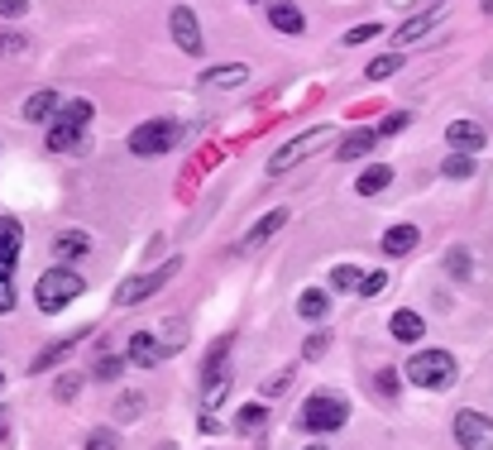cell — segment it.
Segmentation results:
<instances>
[{
  "instance_id": "obj_1",
  "label": "cell",
  "mask_w": 493,
  "mask_h": 450,
  "mask_svg": "<svg viewBox=\"0 0 493 450\" xmlns=\"http://www.w3.org/2000/svg\"><path fill=\"white\" fill-rule=\"evenodd\" d=\"M345 421H350V402L341 393H312V398L302 402V431H312V436L341 431Z\"/></svg>"
},
{
  "instance_id": "obj_2",
  "label": "cell",
  "mask_w": 493,
  "mask_h": 450,
  "mask_svg": "<svg viewBox=\"0 0 493 450\" xmlns=\"http://www.w3.org/2000/svg\"><path fill=\"white\" fill-rule=\"evenodd\" d=\"M82 288H87V283H82L73 269H48V273L34 283V302H39V312L53 316V312H63L67 302H77Z\"/></svg>"
},
{
  "instance_id": "obj_3",
  "label": "cell",
  "mask_w": 493,
  "mask_h": 450,
  "mask_svg": "<svg viewBox=\"0 0 493 450\" xmlns=\"http://www.w3.org/2000/svg\"><path fill=\"white\" fill-rule=\"evenodd\" d=\"M402 374H407V384H417V388H450L455 384V359H450L445 350H421V355H412L402 364Z\"/></svg>"
},
{
  "instance_id": "obj_4",
  "label": "cell",
  "mask_w": 493,
  "mask_h": 450,
  "mask_svg": "<svg viewBox=\"0 0 493 450\" xmlns=\"http://www.w3.org/2000/svg\"><path fill=\"white\" fill-rule=\"evenodd\" d=\"M91 101H67L58 106V120H53V130H48V149L53 153H73L82 144V130L91 125Z\"/></svg>"
},
{
  "instance_id": "obj_5",
  "label": "cell",
  "mask_w": 493,
  "mask_h": 450,
  "mask_svg": "<svg viewBox=\"0 0 493 450\" xmlns=\"http://www.w3.org/2000/svg\"><path fill=\"white\" fill-rule=\"evenodd\" d=\"M177 139H182V125L177 120H144L130 134V153H134V159H159V153L177 149Z\"/></svg>"
},
{
  "instance_id": "obj_6",
  "label": "cell",
  "mask_w": 493,
  "mask_h": 450,
  "mask_svg": "<svg viewBox=\"0 0 493 450\" xmlns=\"http://www.w3.org/2000/svg\"><path fill=\"white\" fill-rule=\"evenodd\" d=\"M326 144H331V125H316V130H307V134H298V139H288V144L273 153V159H269V173H273V177H283L292 163L312 159V153H316V149H326Z\"/></svg>"
},
{
  "instance_id": "obj_7",
  "label": "cell",
  "mask_w": 493,
  "mask_h": 450,
  "mask_svg": "<svg viewBox=\"0 0 493 450\" xmlns=\"http://www.w3.org/2000/svg\"><path fill=\"white\" fill-rule=\"evenodd\" d=\"M182 269V255L177 259H168L163 269H153V273H144V278H130V283H120V292H116V302L120 307H134V302H144V298H153V292H159L168 278H173Z\"/></svg>"
},
{
  "instance_id": "obj_8",
  "label": "cell",
  "mask_w": 493,
  "mask_h": 450,
  "mask_svg": "<svg viewBox=\"0 0 493 450\" xmlns=\"http://www.w3.org/2000/svg\"><path fill=\"white\" fill-rule=\"evenodd\" d=\"M455 441H460V450H493V417L464 407L455 417Z\"/></svg>"
},
{
  "instance_id": "obj_9",
  "label": "cell",
  "mask_w": 493,
  "mask_h": 450,
  "mask_svg": "<svg viewBox=\"0 0 493 450\" xmlns=\"http://www.w3.org/2000/svg\"><path fill=\"white\" fill-rule=\"evenodd\" d=\"M20 249H24V225L15 216H0V283H10L20 264Z\"/></svg>"
},
{
  "instance_id": "obj_10",
  "label": "cell",
  "mask_w": 493,
  "mask_h": 450,
  "mask_svg": "<svg viewBox=\"0 0 493 450\" xmlns=\"http://www.w3.org/2000/svg\"><path fill=\"white\" fill-rule=\"evenodd\" d=\"M168 30H173V39H177V48L187 53V58H202V24H196V15L187 5H177L173 15H168Z\"/></svg>"
},
{
  "instance_id": "obj_11",
  "label": "cell",
  "mask_w": 493,
  "mask_h": 450,
  "mask_svg": "<svg viewBox=\"0 0 493 450\" xmlns=\"http://www.w3.org/2000/svg\"><path fill=\"white\" fill-rule=\"evenodd\" d=\"M441 15H445L441 5H427V10H421V15L402 20V24H398V34H393V44H398V53H407V44H417V39L427 34V30H431V24L441 20Z\"/></svg>"
},
{
  "instance_id": "obj_12",
  "label": "cell",
  "mask_w": 493,
  "mask_h": 450,
  "mask_svg": "<svg viewBox=\"0 0 493 450\" xmlns=\"http://www.w3.org/2000/svg\"><path fill=\"white\" fill-rule=\"evenodd\" d=\"M264 15H269V24H273L278 34H302L307 30V15L292 5V0H269V5H264Z\"/></svg>"
},
{
  "instance_id": "obj_13",
  "label": "cell",
  "mask_w": 493,
  "mask_h": 450,
  "mask_svg": "<svg viewBox=\"0 0 493 450\" xmlns=\"http://www.w3.org/2000/svg\"><path fill=\"white\" fill-rule=\"evenodd\" d=\"M445 139L455 144V153H474V149H484V125H474V120H455V125H445Z\"/></svg>"
},
{
  "instance_id": "obj_14",
  "label": "cell",
  "mask_w": 493,
  "mask_h": 450,
  "mask_svg": "<svg viewBox=\"0 0 493 450\" xmlns=\"http://www.w3.org/2000/svg\"><path fill=\"white\" fill-rule=\"evenodd\" d=\"M125 355H130V364H139V369H153V364L163 359V345L153 341L149 331H134L130 345H125Z\"/></svg>"
},
{
  "instance_id": "obj_15",
  "label": "cell",
  "mask_w": 493,
  "mask_h": 450,
  "mask_svg": "<svg viewBox=\"0 0 493 450\" xmlns=\"http://www.w3.org/2000/svg\"><path fill=\"white\" fill-rule=\"evenodd\" d=\"M58 106H63V91L44 87V91H34L30 101H24V120H30V125H44L48 116H58Z\"/></svg>"
},
{
  "instance_id": "obj_16",
  "label": "cell",
  "mask_w": 493,
  "mask_h": 450,
  "mask_svg": "<svg viewBox=\"0 0 493 450\" xmlns=\"http://www.w3.org/2000/svg\"><path fill=\"white\" fill-rule=\"evenodd\" d=\"M283 225H288V206L269 211V216H264V221H255V225H249V230H245V249L264 245V240H269V235H278V230H283Z\"/></svg>"
},
{
  "instance_id": "obj_17",
  "label": "cell",
  "mask_w": 493,
  "mask_h": 450,
  "mask_svg": "<svg viewBox=\"0 0 493 450\" xmlns=\"http://www.w3.org/2000/svg\"><path fill=\"white\" fill-rule=\"evenodd\" d=\"M239 82H249V67L245 63H225V67H206L196 87H239Z\"/></svg>"
},
{
  "instance_id": "obj_18",
  "label": "cell",
  "mask_w": 493,
  "mask_h": 450,
  "mask_svg": "<svg viewBox=\"0 0 493 450\" xmlns=\"http://www.w3.org/2000/svg\"><path fill=\"white\" fill-rule=\"evenodd\" d=\"M417 240H421L417 225H393V230L384 235V255H393V259H398V255H412Z\"/></svg>"
},
{
  "instance_id": "obj_19",
  "label": "cell",
  "mask_w": 493,
  "mask_h": 450,
  "mask_svg": "<svg viewBox=\"0 0 493 450\" xmlns=\"http://www.w3.org/2000/svg\"><path fill=\"white\" fill-rule=\"evenodd\" d=\"M388 182H393V168H388V163H374V168H364V173L355 177V192H359V196H378Z\"/></svg>"
},
{
  "instance_id": "obj_20",
  "label": "cell",
  "mask_w": 493,
  "mask_h": 450,
  "mask_svg": "<svg viewBox=\"0 0 493 450\" xmlns=\"http://www.w3.org/2000/svg\"><path fill=\"white\" fill-rule=\"evenodd\" d=\"M388 331H393V341H421V331H427V321H421L417 312H393V321H388Z\"/></svg>"
},
{
  "instance_id": "obj_21",
  "label": "cell",
  "mask_w": 493,
  "mask_h": 450,
  "mask_svg": "<svg viewBox=\"0 0 493 450\" xmlns=\"http://www.w3.org/2000/svg\"><path fill=\"white\" fill-rule=\"evenodd\" d=\"M326 312H331V298H326L321 288H307L302 298H298V316H307V321H321Z\"/></svg>"
},
{
  "instance_id": "obj_22",
  "label": "cell",
  "mask_w": 493,
  "mask_h": 450,
  "mask_svg": "<svg viewBox=\"0 0 493 450\" xmlns=\"http://www.w3.org/2000/svg\"><path fill=\"white\" fill-rule=\"evenodd\" d=\"M374 144H378L374 130H355V134L341 139V159H345V163H350V159H364V153H369Z\"/></svg>"
},
{
  "instance_id": "obj_23",
  "label": "cell",
  "mask_w": 493,
  "mask_h": 450,
  "mask_svg": "<svg viewBox=\"0 0 493 450\" xmlns=\"http://www.w3.org/2000/svg\"><path fill=\"white\" fill-rule=\"evenodd\" d=\"M82 335H87V331H77V335H67V341H58V345H48V350H44V355H39V359L30 364V369H34V374H44V369H53V364H58V359L67 355V350H73V345L82 341Z\"/></svg>"
},
{
  "instance_id": "obj_24",
  "label": "cell",
  "mask_w": 493,
  "mask_h": 450,
  "mask_svg": "<svg viewBox=\"0 0 493 450\" xmlns=\"http://www.w3.org/2000/svg\"><path fill=\"white\" fill-rule=\"evenodd\" d=\"M53 249H58V259H82V255L91 249V240H87L82 230H63V235H58V245H53Z\"/></svg>"
},
{
  "instance_id": "obj_25",
  "label": "cell",
  "mask_w": 493,
  "mask_h": 450,
  "mask_svg": "<svg viewBox=\"0 0 493 450\" xmlns=\"http://www.w3.org/2000/svg\"><path fill=\"white\" fill-rule=\"evenodd\" d=\"M264 421H269V407H264V402H245V407H239V417H235V427L239 431H259Z\"/></svg>"
},
{
  "instance_id": "obj_26",
  "label": "cell",
  "mask_w": 493,
  "mask_h": 450,
  "mask_svg": "<svg viewBox=\"0 0 493 450\" xmlns=\"http://www.w3.org/2000/svg\"><path fill=\"white\" fill-rule=\"evenodd\" d=\"M402 63H407V53H384V58H374V63H369V82H384V77H393Z\"/></svg>"
},
{
  "instance_id": "obj_27",
  "label": "cell",
  "mask_w": 493,
  "mask_h": 450,
  "mask_svg": "<svg viewBox=\"0 0 493 450\" xmlns=\"http://www.w3.org/2000/svg\"><path fill=\"white\" fill-rule=\"evenodd\" d=\"M359 269H355V264H341V269H331V288L335 292H359Z\"/></svg>"
},
{
  "instance_id": "obj_28",
  "label": "cell",
  "mask_w": 493,
  "mask_h": 450,
  "mask_svg": "<svg viewBox=\"0 0 493 450\" xmlns=\"http://www.w3.org/2000/svg\"><path fill=\"white\" fill-rule=\"evenodd\" d=\"M441 173H445V177H460V182H464V177H474V159H470V153H450V159L441 163Z\"/></svg>"
},
{
  "instance_id": "obj_29",
  "label": "cell",
  "mask_w": 493,
  "mask_h": 450,
  "mask_svg": "<svg viewBox=\"0 0 493 450\" xmlns=\"http://www.w3.org/2000/svg\"><path fill=\"white\" fill-rule=\"evenodd\" d=\"M445 269H450V278H460V283H464V278H470V269H474V264H470V249H450V255H445Z\"/></svg>"
},
{
  "instance_id": "obj_30",
  "label": "cell",
  "mask_w": 493,
  "mask_h": 450,
  "mask_svg": "<svg viewBox=\"0 0 493 450\" xmlns=\"http://www.w3.org/2000/svg\"><path fill=\"white\" fill-rule=\"evenodd\" d=\"M120 369H125V359H116V355H101V359H96V378H101V384H116Z\"/></svg>"
},
{
  "instance_id": "obj_31",
  "label": "cell",
  "mask_w": 493,
  "mask_h": 450,
  "mask_svg": "<svg viewBox=\"0 0 493 450\" xmlns=\"http://www.w3.org/2000/svg\"><path fill=\"white\" fill-rule=\"evenodd\" d=\"M384 288H388V273H384V269H374V273L359 278V292H364V298H378Z\"/></svg>"
},
{
  "instance_id": "obj_32",
  "label": "cell",
  "mask_w": 493,
  "mask_h": 450,
  "mask_svg": "<svg viewBox=\"0 0 493 450\" xmlns=\"http://www.w3.org/2000/svg\"><path fill=\"white\" fill-rule=\"evenodd\" d=\"M77 388H82V378H77V374H63L58 384H53V398H58V402H73Z\"/></svg>"
},
{
  "instance_id": "obj_33",
  "label": "cell",
  "mask_w": 493,
  "mask_h": 450,
  "mask_svg": "<svg viewBox=\"0 0 493 450\" xmlns=\"http://www.w3.org/2000/svg\"><path fill=\"white\" fill-rule=\"evenodd\" d=\"M87 450H120V436L116 431H91L87 436Z\"/></svg>"
},
{
  "instance_id": "obj_34",
  "label": "cell",
  "mask_w": 493,
  "mask_h": 450,
  "mask_svg": "<svg viewBox=\"0 0 493 450\" xmlns=\"http://www.w3.org/2000/svg\"><path fill=\"white\" fill-rule=\"evenodd\" d=\"M407 125H412V120H407V116H402V110H393V116H384V125H378V130H374V134H402V130H407Z\"/></svg>"
},
{
  "instance_id": "obj_35",
  "label": "cell",
  "mask_w": 493,
  "mask_h": 450,
  "mask_svg": "<svg viewBox=\"0 0 493 450\" xmlns=\"http://www.w3.org/2000/svg\"><path fill=\"white\" fill-rule=\"evenodd\" d=\"M369 39H378V24L369 20V24H355V30L345 34V44H369Z\"/></svg>"
},
{
  "instance_id": "obj_36",
  "label": "cell",
  "mask_w": 493,
  "mask_h": 450,
  "mask_svg": "<svg viewBox=\"0 0 493 450\" xmlns=\"http://www.w3.org/2000/svg\"><path fill=\"white\" fill-rule=\"evenodd\" d=\"M288 384H292V369H283V374H273V378H269V384H264V398H278V393H283Z\"/></svg>"
},
{
  "instance_id": "obj_37",
  "label": "cell",
  "mask_w": 493,
  "mask_h": 450,
  "mask_svg": "<svg viewBox=\"0 0 493 450\" xmlns=\"http://www.w3.org/2000/svg\"><path fill=\"white\" fill-rule=\"evenodd\" d=\"M30 10V0H0V20H20Z\"/></svg>"
},
{
  "instance_id": "obj_38",
  "label": "cell",
  "mask_w": 493,
  "mask_h": 450,
  "mask_svg": "<svg viewBox=\"0 0 493 450\" xmlns=\"http://www.w3.org/2000/svg\"><path fill=\"white\" fill-rule=\"evenodd\" d=\"M378 393H384V398H398V374H393V369L378 374Z\"/></svg>"
},
{
  "instance_id": "obj_39",
  "label": "cell",
  "mask_w": 493,
  "mask_h": 450,
  "mask_svg": "<svg viewBox=\"0 0 493 450\" xmlns=\"http://www.w3.org/2000/svg\"><path fill=\"white\" fill-rule=\"evenodd\" d=\"M24 48H30V44H24L20 34H0V53H5V58H10V53H24Z\"/></svg>"
},
{
  "instance_id": "obj_40",
  "label": "cell",
  "mask_w": 493,
  "mask_h": 450,
  "mask_svg": "<svg viewBox=\"0 0 493 450\" xmlns=\"http://www.w3.org/2000/svg\"><path fill=\"white\" fill-rule=\"evenodd\" d=\"M15 312V283H0V316Z\"/></svg>"
},
{
  "instance_id": "obj_41",
  "label": "cell",
  "mask_w": 493,
  "mask_h": 450,
  "mask_svg": "<svg viewBox=\"0 0 493 450\" xmlns=\"http://www.w3.org/2000/svg\"><path fill=\"white\" fill-rule=\"evenodd\" d=\"M187 341V326H182V321H168V345H182Z\"/></svg>"
},
{
  "instance_id": "obj_42",
  "label": "cell",
  "mask_w": 493,
  "mask_h": 450,
  "mask_svg": "<svg viewBox=\"0 0 493 450\" xmlns=\"http://www.w3.org/2000/svg\"><path fill=\"white\" fill-rule=\"evenodd\" d=\"M139 407H144V398H134V393H130V398H120V417H134Z\"/></svg>"
},
{
  "instance_id": "obj_43",
  "label": "cell",
  "mask_w": 493,
  "mask_h": 450,
  "mask_svg": "<svg viewBox=\"0 0 493 450\" xmlns=\"http://www.w3.org/2000/svg\"><path fill=\"white\" fill-rule=\"evenodd\" d=\"M321 350H326V335H312V341H307V359H316Z\"/></svg>"
},
{
  "instance_id": "obj_44",
  "label": "cell",
  "mask_w": 493,
  "mask_h": 450,
  "mask_svg": "<svg viewBox=\"0 0 493 450\" xmlns=\"http://www.w3.org/2000/svg\"><path fill=\"white\" fill-rule=\"evenodd\" d=\"M307 450H331V446H321V441H316V446H307Z\"/></svg>"
},
{
  "instance_id": "obj_45",
  "label": "cell",
  "mask_w": 493,
  "mask_h": 450,
  "mask_svg": "<svg viewBox=\"0 0 493 450\" xmlns=\"http://www.w3.org/2000/svg\"><path fill=\"white\" fill-rule=\"evenodd\" d=\"M159 450H177V446H173V441H168V446H159Z\"/></svg>"
},
{
  "instance_id": "obj_46",
  "label": "cell",
  "mask_w": 493,
  "mask_h": 450,
  "mask_svg": "<svg viewBox=\"0 0 493 450\" xmlns=\"http://www.w3.org/2000/svg\"><path fill=\"white\" fill-rule=\"evenodd\" d=\"M0 431H5V412H0Z\"/></svg>"
},
{
  "instance_id": "obj_47",
  "label": "cell",
  "mask_w": 493,
  "mask_h": 450,
  "mask_svg": "<svg viewBox=\"0 0 493 450\" xmlns=\"http://www.w3.org/2000/svg\"><path fill=\"white\" fill-rule=\"evenodd\" d=\"M427 5H441V0H427Z\"/></svg>"
},
{
  "instance_id": "obj_48",
  "label": "cell",
  "mask_w": 493,
  "mask_h": 450,
  "mask_svg": "<svg viewBox=\"0 0 493 450\" xmlns=\"http://www.w3.org/2000/svg\"><path fill=\"white\" fill-rule=\"evenodd\" d=\"M489 10H493V0H489Z\"/></svg>"
},
{
  "instance_id": "obj_49",
  "label": "cell",
  "mask_w": 493,
  "mask_h": 450,
  "mask_svg": "<svg viewBox=\"0 0 493 450\" xmlns=\"http://www.w3.org/2000/svg\"><path fill=\"white\" fill-rule=\"evenodd\" d=\"M0 384H5V378H0Z\"/></svg>"
},
{
  "instance_id": "obj_50",
  "label": "cell",
  "mask_w": 493,
  "mask_h": 450,
  "mask_svg": "<svg viewBox=\"0 0 493 450\" xmlns=\"http://www.w3.org/2000/svg\"><path fill=\"white\" fill-rule=\"evenodd\" d=\"M249 5H255V0H249Z\"/></svg>"
}]
</instances>
